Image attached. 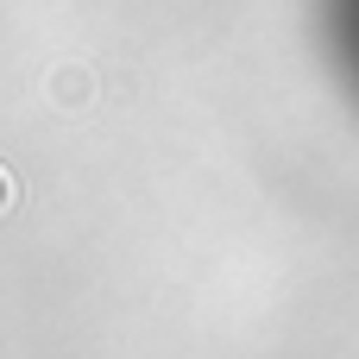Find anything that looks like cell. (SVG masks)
<instances>
[{
	"instance_id": "6da1fadb",
	"label": "cell",
	"mask_w": 359,
	"mask_h": 359,
	"mask_svg": "<svg viewBox=\"0 0 359 359\" xmlns=\"http://www.w3.org/2000/svg\"><path fill=\"white\" fill-rule=\"evenodd\" d=\"M328 38H334V63L347 69L359 95V0H328Z\"/></svg>"
}]
</instances>
